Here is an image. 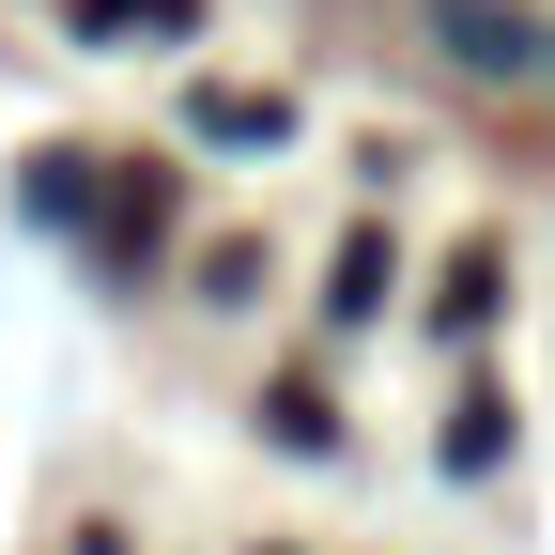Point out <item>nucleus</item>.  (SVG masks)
Here are the masks:
<instances>
[{"mask_svg":"<svg viewBox=\"0 0 555 555\" xmlns=\"http://www.w3.org/2000/svg\"><path fill=\"white\" fill-rule=\"evenodd\" d=\"M201 139H217V155H278L294 108H278V93H201Z\"/></svg>","mask_w":555,"mask_h":555,"instance_id":"f03ea898","label":"nucleus"},{"mask_svg":"<svg viewBox=\"0 0 555 555\" xmlns=\"http://www.w3.org/2000/svg\"><path fill=\"white\" fill-rule=\"evenodd\" d=\"M78 31H108V47H185L201 0H78Z\"/></svg>","mask_w":555,"mask_h":555,"instance_id":"f257e3e1","label":"nucleus"},{"mask_svg":"<svg viewBox=\"0 0 555 555\" xmlns=\"http://www.w3.org/2000/svg\"><path fill=\"white\" fill-rule=\"evenodd\" d=\"M433 31H448L463 62H540V31H525V16H494V0H433Z\"/></svg>","mask_w":555,"mask_h":555,"instance_id":"7ed1b4c3","label":"nucleus"}]
</instances>
